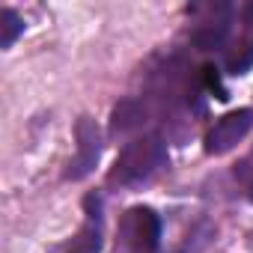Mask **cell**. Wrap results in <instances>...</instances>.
<instances>
[{
    "instance_id": "cell-1",
    "label": "cell",
    "mask_w": 253,
    "mask_h": 253,
    "mask_svg": "<svg viewBox=\"0 0 253 253\" xmlns=\"http://www.w3.org/2000/svg\"><path fill=\"white\" fill-rule=\"evenodd\" d=\"M164 167H167V143L161 134L149 131V134L128 140L119 149L107 173V182L116 188H140L149 179H155Z\"/></svg>"
},
{
    "instance_id": "cell-2",
    "label": "cell",
    "mask_w": 253,
    "mask_h": 253,
    "mask_svg": "<svg viewBox=\"0 0 253 253\" xmlns=\"http://www.w3.org/2000/svg\"><path fill=\"white\" fill-rule=\"evenodd\" d=\"M191 15V45L197 51H226L232 36V3H194L188 6Z\"/></svg>"
},
{
    "instance_id": "cell-3",
    "label": "cell",
    "mask_w": 253,
    "mask_h": 253,
    "mask_svg": "<svg viewBox=\"0 0 253 253\" xmlns=\"http://www.w3.org/2000/svg\"><path fill=\"white\" fill-rule=\"evenodd\" d=\"M161 217L149 206H131L119 217L113 253H158Z\"/></svg>"
},
{
    "instance_id": "cell-4",
    "label": "cell",
    "mask_w": 253,
    "mask_h": 253,
    "mask_svg": "<svg viewBox=\"0 0 253 253\" xmlns=\"http://www.w3.org/2000/svg\"><path fill=\"white\" fill-rule=\"evenodd\" d=\"M155 119H158L155 116V107L143 95H137V98H122L113 107V113H110V137L128 143V140H134L140 134H149L146 128H149Z\"/></svg>"
},
{
    "instance_id": "cell-5",
    "label": "cell",
    "mask_w": 253,
    "mask_h": 253,
    "mask_svg": "<svg viewBox=\"0 0 253 253\" xmlns=\"http://www.w3.org/2000/svg\"><path fill=\"white\" fill-rule=\"evenodd\" d=\"M253 128V107H238L226 116H220L209 134H206V152L209 155H223L229 149H235Z\"/></svg>"
},
{
    "instance_id": "cell-6",
    "label": "cell",
    "mask_w": 253,
    "mask_h": 253,
    "mask_svg": "<svg viewBox=\"0 0 253 253\" xmlns=\"http://www.w3.org/2000/svg\"><path fill=\"white\" fill-rule=\"evenodd\" d=\"M75 140H78V152L75 158L69 161V170H66V179L78 182L84 176H89L101 158V131L92 116H81L78 125H75Z\"/></svg>"
},
{
    "instance_id": "cell-7",
    "label": "cell",
    "mask_w": 253,
    "mask_h": 253,
    "mask_svg": "<svg viewBox=\"0 0 253 253\" xmlns=\"http://www.w3.org/2000/svg\"><path fill=\"white\" fill-rule=\"evenodd\" d=\"M84 209H86V220L84 226L63 244H57L51 253H98L101 250V241H104V214H101V197L98 194H89L84 200Z\"/></svg>"
},
{
    "instance_id": "cell-8",
    "label": "cell",
    "mask_w": 253,
    "mask_h": 253,
    "mask_svg": "<svg viewBox=\"0 0 253 253\" xmlns=\"http://www.w3.org/2000/svg\"><path fill=\"white\" fill-rule=\"evenodd\" d=\"M21 33H24V18L15 9L6 6L3 12H0V48H12Z\"/></svg>"
},
{
    "instance_id": "cell-9",
    "label": "cell",
    "mask_w": 253,
    "mask_h": 253,
    "mask_svg": "<svg viewBox=\"0 0 253 253\" xmlns=\"http://www.w3.org/2000/svg\"><path fill=\"white\" fill-rule=\"evenodd\" d=\"M232 173H235V182L241 185L244 197L253 203V149H250L238 164H235V170H232Z\"/></svg>"
}]
</instances>
